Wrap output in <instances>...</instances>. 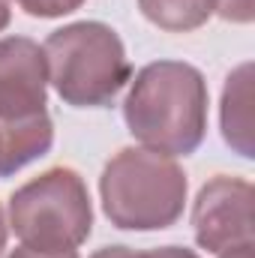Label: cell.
Listing matches in <instances>:
<instances>
[{"mask_svg":"<svg viewBox=\"0 0 255 258\" xmlns=\"http://www.w3.org/2000/svg\"><path fill=\"white\" fill-rule=\"evenodd\" d=\"M9 225L15 237L36 252H75L93 225L90 195L78 171L48 168L9 198Z\"/></svg>","mask_w":255,"mask_h":258,"instance_id":"cell-4","label":"cell"},{"mask_svg":"<svg viewBox=\"0 0 255 258\" xmlns=\"http://www.w3.org/2000/svg\"><path fill=\"white\" fill-rule=\"evenodd\" d=\"M252 183L219 174L207 180L192 204V231L201 249L222 255L252 243Z\"/></svg>","mask_w":255,"mask_h":258,"instance_id":"cell-5","label":"cell"},{"mask_svg":"<svg viewBox=\"0 0 255 258\" xmlns=\"http://www.w3.org/2000/svg\"><path fill=\"white\" fill-rule=\"evenodd\" d=\"M6 249V219H3V207H0V255Z\"/></svg>","mask_w":255,"mask_h":258,"instance_id":"cell-16","label":"cell"},{"mask_svg":"<svg viewBox=\"0 0 255 258\" xmlns=\"http://www.w3.org/2000/svg\"><path fill=\"white\" fill-rule=\"evenodd\" d=\"M222 135L243 159H252V63L228 75L222 90Z\"/></svg>","mask_w":255,"mask_h":258,"instance_id":"cell-7","label":"cell"},{"mask_svg":"<svg viewBox=\"0 0 255 258\" xmlns=\"http://www.w3.org/2000/svg\"><path fill=\"white\" fill-rule=\"evenodd\" d=\"M90 258H198V255L192 249H183V246H162V249H147V252H135L129 246H105Z\"/></svg>","mask_w":255,"mask_h":258,"instance_id":"cell-10","label":"cell"},{"mask_svg":"<svg viewBox=\"0 0 255 258\" xmlns=\"http://www.w3.org/2000/svg\"><path fill=\"white\" fill-rule=\"evenodd\" d=\"M9 258H75V252H66V255H45V252H36V249L21 246V249H15Z\"/></svg>","mask_w":255,"mask_h":258,"instance_id":"cell-13","label":"cell"},{"mask_svg":"<svg viewBox=\"0 0 255 258\" xmlns=\"http://www.w3.org/2000/svg\"><path fill=\"white\" fill-rule=\"evenodd\" d=\"M129 132L156 153L189 156L207 132V81L189 63H147L123 99Z\"/></svg>","mask_w":255,"mask_h":258,"instance_id":"cell-1","label":"cell"},{"mask_svg":"<svg viewBox=\"0 0 255 258\" xmlns=\"http://www.w3.org/2000/svg\"><path fill=\"white\" fill-rule=\"evenodd\" d=\"M219 258H252V243H249V246H237V249H228V252H222Z\"/></svg>","mask_w":255,"mask_h":258,"instance_id":"cell-14","label":"cell"},{"mask_svg":"<svg viewBox=\"0 0 255 258\" xmlns=\"http://www.w3.org/2000/svg\"><path fill=\"white\" fill-rule=\"evenodd\" d=\"M48 81L72 108H105L129 81L120 36L102 21H75L54 30L45 45Z\"/></svg>","mask_w":255,"mask_h":258,"instance_id":"cell-3","label":"cell"},{"mask_svg":"<svg viewBox=\"0 0 255 258\" xmlns=\"http://www.w3.org/2000/svg\"><path fill=\"white\" fill-rule=\"evenodd\" d=\"M216 15L234 24H249L255 15L252 0H216Z\"/></svg>","mask_w":255,"mask_h":258,"instance_id":"cell-12","label":"cell"},{"mask_svg":"<svg viewBox=\"0 0 255 258\" xmlns=\"http://www.w3.org/2000/svg\"><path fill=\"white\" fill-rule=\"evenodd\" d=\"M54 141L51 117H36L30 123H0V177L15 174L27 162L48 153Z\"/></svg>","mask_w":255,"mask_h":258,"instance_id":"cell-8","label":"cell"},{"mask_svg":"<svg viewBox=\"0 0 255 258\" xmlns=\"http://www.w3.org/2000/svg\"><path fill=\"white\" fill-rule=\"evenodd\" d=\"M138 6L150 24L168 33L195 30L216 12V0H138Z\"/></svg>","mask_w":255,"mask_h":258,"instance_id":"cell-9","label":"cell"},{"mask_svg":"<svg viewBox=\"0 0 255 258\" xmlns=\"http://www.w3.org/2000/svg\"><path fill=\"white\" fill-rule=\"evenodd\" d=\"M9 24V0H0V30Z\"/></svg>","mask_w":255,"mask_h":258,"instance_id":"cell-15","label":"cell"},{"mask_svg":"<svg viewBox=\"0 0 255 258\" xmlns=\"http://www.w3.org/2000/svg\"><path fill=\"white\" fill-rule=\"evenodd\" d=\"M45 54L33 39H0V123H30L45 117Z\"/></svg>","mask_w":255,"mask_h":258,"instance_id":"cell-6","label":"cell"},{"mask_svg":"<svg viewBox=\"0 0 255 258\" xmlns=\"http://www.w3.org/2000/svg\"><path fill=\"white\" fill-rule=\"evenodd\" d=\"M99 195L111 225L123 231H162L183 213L186 174L165 153L123 147L102 168Z\"/></svg>","mask_w":255,"mask_h":258,"instance_id":"cell-2","label":"cell"},{"mask_svg":"<svg viewBox=\"0 0 255 258\" xmlns=\"http://www.w3.org/2000/svg\"><path fill=\"white\" fill-rule=\"evenodd\" d=\"M15 3L33 18H60L75 12L84 0H15Z\"/></svg>","mask_w":255,"mask_h":258,"instance_id":"cell-11","label":"cell"}]
</instances>
